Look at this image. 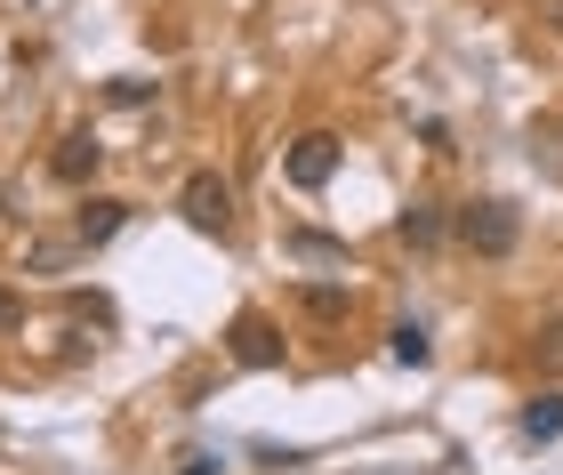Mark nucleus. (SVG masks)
<instances>
[{"label":"nucleus","mask_w":563,"mask_h":475,"mask_svg":"<svg viewBox=\"0 0 563 475\" xmlns=\"http://www.w3.org/2000/svg\"><path fill=\"white\" fill-rule=\"evenodd\" d=\"M451 227H459V242H467L475 258H507L516 234H523V218H516V202H467Z\"/></svg>","instance_id":"1"},{"label":"nucleus","mask_w":563,"mask_h":475,"mask_svg":"<svg viewBox=\"0 0 563 475\" xmlns=\"http://www.w3.org/2000/svg\"><path fill=\"white\" fill-rule=\"evenodd\" d=\"M177 218H186L194 234H225L234 227V186H225L218 169H194L186 194H177Z\"/></svg>","instance_id":"2"},{"label":"nucleus","mask_w":563,"mask_h":475,"mask_svg":"<svg viewBox=\"0 0 563 475\" xmlns=\"http://www.w3.org/2000/svg\"><path fill=\"white\" fill-rule=\"evenodd\" d=\"M225 355H234L242 371H282V331L250 307V314H234V331H225Z\"/></svg>","instance_id":"3"},{"label":"nucleus","mask_w":563,"mask_h":475,"mask_svg":"<svg viewBox=\"0 0 563 475\" xmlns=\"http://www.w3.org/2000/svg\"><path fill=\"white\" fill-rule=\"evenodd\" d=\"M282 178L306 186V194L330 186V178H339V137H330V130H306V137L290 145V154H282Z\"/></svg>","instance_id":"4"},{"label":"nucleus","mask_w":563,"mask_h":475,"mask_svg":"<svg viewBox=\"0 0 563 475\" xmlns=\"http://www.w3.org/2000/svg\"><path fill=\"white\" fill-rule=\"evenodd\" d=\"M97 162H106V145H97L89 130H73V137H57V154H48V178L57 186H89Z\"/></svg>","instance_id":"5"},{"label":"nucleus","mask_w":563,"mask_h":475,"mask_svg":"<svg viewBox=\"0 0 563 475\" xmlns=\"http://www.w3.org/2000/svg\"><path fill=\"white\" fill-rule=\"evenodd\" d=\"M121 227H130V202H106V194H89V202H81V218H73V242H113Z\"/></svg>","instance_id":"6"},{"label":"nucleus","mask_w":563,"mask_h":475,"mask_svg":"<svg viewBox=\"0 0 563 475\" xmlns=\"http://www.w3.org/2000/svg\"><path fill=\"white\" fill-rule=\"evenodd\" d=\"M523 435L531 443H555L563 435V395H531V404H523Z\"/></svg>","instance_id":"7"},{"label":"nucleus","mask_w":563,"mask_h":475,"mask_svg":"<svg viewBox=\"0 0 563 475\" xmlns=\"http://www.w3.org/2000/svg\"><path fill=\"white\" fill-rule=\"evenodd\" d=\"M402 242H411V250H434V242H443V210H434V202H411V210H402V227H395Z\"/></svg>","instance_id":"8"},{"label":"nucleus","mask_w":563,"mask_h":475,"mask_svg":"<svg viewBox=\"0 0 563 475\" xmlns=\"http://www.w3.org/2000/svg\"><path fill=\"white\" fill-rule=\"evenodd\" d=\"M387 355H395V363H411V371H419V363L434 355V339L419 331V322H395V331H387Z\"/></svg>","instance_id":"9"},{"label":"nucleus","mask_w":563,"mask_h":475,"mask_svg":"<svg viewBox=\"0 0 563 475\" xmlns=\"http://www.w3.org/2000/svg\"><path fill=\"white\" fill-rule=\"evenodd\" d=\"M290 258H306V266H346V242H330V234H290Z\"/></svg>","instance_id":"10"},{"label":"nucleus","mask_w":563,"mask_h":475,"mask_svg":"<svg viewBox=\"0 0 563 475\" xmlns=\"http://www.w3.org/2000/svg\"><path fill=\"white\" fill-rule=\"evenodd\" d=\"M306 307L330 322V314H346V290H339V283H306Z\"/></svg>","instance_id":"11"},{"label":"nucleus","mask_w":563,"mask_h":475,"mask_svg":"<svg viewBox=\"0 0 563 475\" xmlns=\"http://www.w3.org/2000/svg\"><path fill=\"white\" fill-rule=\"evenodd\" d=\"M0 331H24V290L0 283Z\"/></svg>","instance_id":"12"},{"label":"nucleus","mask_w":563,"mask_h":475,"mask_svg":"<svg viewBox=\"0 0 563 475\" xmlns=\"http://www.w3.org/2000/svg\"><path fill=\"white\" fill-rule=\"evenodd\" d=\"M540 363H548V371H563V314L540 331Z\"/></svg>","instance_id":"13"},{"label":"nucleus","mask_w":563,"mask_h":475,"mask_svg":"<svg viewBox=\"0 0 563 475\" xmlns=\"http://www.w3.org/2000/svg\"><path fill=\"white\" fill-rule=\"evenodd\" d=\"M186 475H225V460H210V452H201V460H186Z\"/></svg>","instance_id":"14"},{"label":"nucleus","mask_w":563,"mask_h":475,"mask_svg":"<svg viewBox=\"0 0 563 475\" xmlns=\"http://www.w3.org/2000/svg\"><path fill=\"white\" fill-rule=\"evenodd\" d=\"M548 16H555V24H563V0H548Z\"/></svg>","instance_id":"15"}]
</instances>
